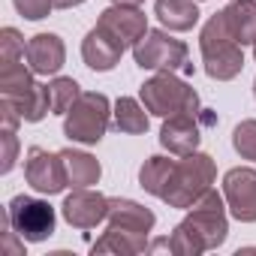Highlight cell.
<instances>
[{"label": "cell", "mask_w": 256, "mask_h": 256, "mask_svg": "<svg viewBox=\"0 0 256 256\" xmlns=\"http://www.w3.org/2000/svg\"><path fill=\"white\" fill-rule=\"evenodd\" d=\"M169 247H172L175 256H202V253L208 250L205 241L199 238V232H196L193 226H187L184 220L172 229V235H169Z\"/></svg>", "instance_id": "obj_25"}, {"label": "cell", "mask_w": 256, "mask_h": 256, "mask_svg": "<svg viewBox=\"0 0 256 256\" xmlns=\"http://www.w3.org/2000/svg\"><path fill=\"white\" fill-rule=\"evenodd\" d=\"M54 10H72V6H82L84 0H52Z\"/></svg>", "instance_id": "obj_30"}, {"label": "cell", "mask_w": 256, "mask_h": 256, "mask_svg": "<svg viewBox=\"0 0 256 256\" xmlns=\"http://www.w3.org/2000/svg\"><path fill=\"white\" fill-rule=\"evenodd\" d=\"M0 139H4V163H0V172H12L16 160H18V136L16 130H10V126H4V133H0Z\"/></svg>", "instance_id": "obj_29"}, {"label": "cell", "mask_w": 256, "mask_h": 256, "mask_svg": "<svg viewBox=\"0 0 256 256\" xmlns=\"http://www.w3.org/2000/svg\"><path fill=\"white\" fill-rule=\"evenodd\" d=\"M133 58H136V66L139 70H154V72H193L187 42L169 36L166 30H148L136 42Z\"/></svg>", "instance_id": "obj_5"}, {"label": "cell", "mask_w": 256, "mask_h": 256, "mask_svg": "<svg viewBox=\"0 0 256 256\" xmlns=\"http://www.w3.org/2000/svg\"><path fill=\"white\" fill-rule=\"evenodd\" d=\"M199 0H157L154 4V16L160 18V24L166 30L184 34L193 30L199 24Z\"/></svg>", "instance_id": "obj_16"}, {"label": "cell", "mask_w": 256, "mask_h": 256, "mask_svg": "<svg viewBox=\"0 0 256 256\" xmlns=\"http://www.w3.org/2000/svg\"><path fill=\"white\" fill-rule=\"evenodd\" d=\"M60 214L76 229H94L102 220H108V196H102L100 190H90V187H76L64 199Z\"/></svg>", "instance_id": "obj_11"}, {"label": "cell", "mask_w": 256, "mask_h": 256, "mask_svg": "<svg viewBox=\"0 0 256 256\" xmlns=\"http://www.w3.org/2000/svg\"><path fill=\"white\" fill-rule=\"evenodd\" d=\"M34 70L24 66V60H12V64H0V94L4 96H12V94H22L34 84Z\"/></svg>", "instance_id": "obj_23"}, {"label": "cell", "mask_w": 256, "mask_h": 256, "mask_svg": "<svg viewBox=\"0 0 256 256\" xmlns=\"http://www.w3.org/2000/svg\"><path fill=\"white\" fill-rule=\"evenodd\" d=\"M4 100H10V102L16 106V112L22 114V120H28V124H40V120L52 112L48 84H40V82H34L28 90L12 94V96H4Z\"/></svg>", "instance_id": "obj_20"}, {"label": "cell", "mask_w": 256, "mask_h": 256, "mask_svg": "<svg viewBox=\"0 0 256 256\" xmlns=\"http://www.w3.org/2000/svg\"><path fill=\"white\" fill-rule=\"evenodd\" d=\"M199 48H202V64H205V72L217 82H232L235 76H241L244 70V46L232 36L229 30V22L220 12H214L202 34H199Z\"/></svg>", "instance_id": "obj_1"}, {"label": "cell", "mask_w": 256, "mask_h": 256, "mask_svg": "<svg viewBox=\"0 0 256 256\" xmlns=\"http://www.w3.org/2000/svg\"><path fill=\"white\" fill-rule=\"evenodd\" d=\"M157 223L154 211L133 202V199H108V226L130 229V232H151Z\"/></svg>", "instance_id": "obj_15"}, {"label": "cell", "mask_w": 256, "mask_h": 256, "mask_svg": "<svg viewBox=\"0 0 256 256\" xmlns=\"http://www.w3.org/2000/svg\"><path fill=\"white\" fill-rule=\"evenodd\" d=\"M217 178V166L208 154L202 151H193V154H184L181 160H175V169L169 175V184L163 190V202L169 208H190Z\"/></svg>", "instance_id": "obj_2"}, {"label": "cell", "mask_w": 256, "mask_h": 256, "mask_svg": "<svg viewBox=\"0 0 256 256\" xmlns=\"http://www.w3.org/2000/svg\"><path fill=\"white\" fill-rule=\"evenodd\" d=\"M232 148L244 157V160H256V120L247 118L232 130Z\"/></svg>", "instance_id": "obj_26"}, {"label": "cell", "mask_w": 256, "mask_h": 256, "mask_svg": "<svg viewBox=\"0 0 256 256\" xmlns=\"http://www.w3.org/2000/svg\"><path fill=\"white\" fill-rule=\"evenodd\" d=\"M253 96H256V82H253Z\"/></svg>", "instance_id": "obj_32"}, {"label": "cell", "mask_w": 256, "mask_h": 256, "mask_svg": "<svg viewBox=\"0 0 256 256\" xmlns=\"http://www.w3.org/2000/svg\"><path fill=\"white\" fill-rule=\"evenodd\" d=\"M223 16L241 46H256V0H229Z\"/></svg>", "instance_id": "obj_19"}, {"label": "cell", "mask_w": 256, "mask_h": 256, "mask_svg": "<svg viewBox=\"0 0 256 256\" xmlns=\"http://www.w3.org/2000/svg\"><path fill=\"white\" fill-rule=\"evenodd\" d=\"M139 96L145 108L157 118H175V114H199V94L178 78L175 72H157L142 88Z\"/></svg>", "instance_id": "obj_3"}, {"label": "cell", "mask_w": 256, "mask_h": 256, "mask_svg": "<svg viewBox=\"0 0 256 256\" xmlns=\"http://www.w3.org/2000/svg\"><path fill=\"white\" fill-rule=\"evenodd\" d=\"M64 169H66V184L70 187H94L100 184L102 166L96 157H90L88 151H76V148H64L60 151Z\"/></svg>", "instance_id": "obj_17"}, {"label": "cell", "mask_w": 256, "mask_h": 256, "mask_svg": "<svg viewBox=\"0 0 256 256\" xmlns=\"http://www.w3.org/2000/svg\"><path fill=\"white\" fill-rule=\"evenodd\" d=\"M253 58H256V46H253Z\"/></svg>", "instance_id": "obj_33"}, {"label": "cell", "mask_w": 256, "mask_h": 256, "mask_svg": "<svg viewBox=\"0 0 256 256\" xmlns=\"http://www.w3.org/2000/svg\"><path fill=\"white\" fill-rule=\"evenodd\" d=\"M66 64V46L58 34H36L28 40V66L36 76H58Z\"/></svg>", "instance_id": "obj_13"}, {"label": "cell", "mask_w": 256, "mask_h": 256, "mask_svg": "<svg viewBox=\"0 0 256 256\" xmlns=\"http://www.w3.org/2000/svg\"><path fill=\"white\" fill-rule=\"evenodd\" d=\"M223 199L235 220L256 223V169L235 166L223 175Z\"/></svg>", "instance_id": "obj_9"}, {"label": "cell", "mask_w": 256, "mask_h": 256, "mask_svg": "<svg viewBox=\"0 0 256 256\" xmlns=\"http://www.w3.org/2000/svg\"><path fill=\"white\" fill-rule=\"evenodd\" d=\"M96 28H102L108 36H114L124 48H136V42L148 34V16L142 12V6L112 4L108 10L100 12Z\"/></svg>", "instance_id": "obj_10"}, {"label": "cell", "mask_w": 256, "mask_h": 256, "mask_svg": "<svg viewBox=\"0 0 256 256\" xmlns=\"http://www.w3.org/2000/svg\"><path fill=\"white\" fill-rule=\"evenodd\" d=\"M112 4H120V6H142L145 0H112Z\"/></svg>", "instance_id": "obj_31"}, {"label": "cell", "mask_w": 256, "mask_h": 256, "mask_svg": "<svg viewBox=\"0 0 256 256\" xmlns=\"http://www.w3.org/2000/svg\"><path fill=\"white\" fill-rule=\"evenodd\" d=\"M199 114H175V118H163V126H160V145L175 154V157H184V154H193L202 142V133H199V124H196Z\"/></svg>", "instance_id": "obj_12"}, {"label": "cell", "mask_w": 256, "mask_h": 256, "mask_svg": "<svg viewBox=\"0 0 256 256\" xmlns=\"http://www.w3.org/2000/svg\"><path fill=\"white\" fill-rule=\"evenodd\" d=\"M24 178H28V184H30L36 193H42V196H54V193H60L64 187H70V184H66V169H64L60 151L52 154V151H46V148H40V145L28 148Z\"/></svg>", "instance_id": "obj_8"}, {"label": "cell", "mask_w": 256, "mask_h": 256, "mask_svg": "<svg viewBox=\"0 0 256 256\" xmlns=\"http://www.w3.org/2000/svg\"><path fill=\"white\" fill-rule=\"evenodd\" d=\"M172 169H175V160H169V157H148L145 163H142V169H139V187L145 190V193H151V196H163V190H166V184H169V175H172Z\"/></svg>", "instance_id": "obj_22"}, {"label": "cell", "mask_w": 256, "mask_h": 256, "mask_svg": "<svg viewBox=\"0 0 256 256\" xmlns=\"http://www.w3.org/2000/svg\"><path fill=\"white\" fill-rule=\"evenodd\" d=\"M124 52H126V48H124L114 36H108L102 28L88 30V36L82 40V58H84V64H88L94 72H108V70H114Z\"/></svg>", "instance_id": "obj_14"}, {"label": "cell", "mask_w": 256, "mask_h": 256, "mask_svg": "<svg viewBox=\"0 0 256 256\" xmlns=\"http://www.w3.org/2000/svg\"><path fill=\"white\" fill-rule=\"evenodd\" d=\"M112 114L114 112H112V102L106 94L82 90V96L64 114V136L70 142H78V145H96L108 130Z\"/></svg>", "instance_id": "obj_4"}, {"label": "cell", "mask_w": 256, "mask_h": 256, "mask_svg": "<svg viewBox=\"0 0 256 256\" xmlns=\"http://www.w3.org/2000/svg\"><path fill=\"white\" fill-rule=\"evenodd\" d=\"M6 220H10V229L22 238V241H46L54 235V208L46 202V199H34L28 193H18L10 199L6 205Z\"/></svg>", "instance_id": "obj_6"}, {"label": "cell", "mask_w": 256, "mask_h": 256, "mask_svg": "<svg viewBox=\"0 0 256 256\" xmlns=\"http://www.w3.org/2000/svg\"><path fill=\"white\" fill-rule=\"evenodd\" d=\"M187 226H193L199 232V238L205 241L208 250H217L226 235H229V220H226V199L208 187L190 208H187V217H184Z\"/></svg>", "instance_id": "obj_7"}, {"label": "cell", "mask_w": 256, "mask_h": 256, "mask_svg": "<svg viewBox=\"0 0 256 256\" xmlns=\"http://www.w3.org/2000/svg\"><path fill=\"white\" fill-rule=\"evenodd\" d=\"M48 96H52V112L54 114H66L72 108V102L82 96V88L76 78L70 76H58L52 84H48Z\"/></svg>", "instance_id": "obj_24"}, {"label": "cell", "mask_w": 256, "mask_h": 256, "mask_svg": "<svg viewBox=\"0 0 256 256\" xmlns=\"http://www.w3.org/2000/svg\"><path fill=\"white\" fill-rule=\"evenodd\" d=\"M12 6H16L18 16H24L28 22H42V18H48V12L54 10L52 0H12Z\"/></svg>", "instance_id": "obj_28"}, {"label": "cell", "mask_w": 256, "mask_h": 256, "mask_svg": "<svg viewBox=\"0 0 256 256\" xmlns=\"http://www.w3.org/2000/svg\"><path fill=\"white\" fill-rule=\"evenodd\" d=\"M114 126H118V133H126V136L148 133V108H145V102H139L133 96H120L114 102Z\"/></svg>", "instance_id": "obj_21"}, {"label": "cell", "mask_w": 256, "mask_h": 256, "mask_svg": "<svg viewBox=\"0 0 256 256\" xmlns=\"http://www.w3.org/2000/svg\"><path fill=\"white\" fill-rule=\"evenodd\" d=\"M28 58V46L22 40V34L16 28H4L0 30V64H12V60H24Z\"/></svg>", "instance_id": "obj_27"}, {"label": "cell", "mask_w": 256, "mask_h": 256, "mask_svg": "<svg viewBox=\"0 0 256 256\" xmlns=\"http://www.w3.org/2000/svg\"><path fill=\"white\" fill-rule=\"evenodd\" d=\"M94 253H118V256H136L148 250V232H130V229H118L108 226L102 232V238H96V244L90 247Z\"/></svg>", "instance_id": "obj_18"}]
</instances>
